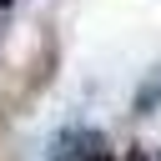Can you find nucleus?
I'll list each match as a JSON object with an SVG mask.
<instances>
[{
  "label": "nucleus",
  "mask_w": 161,
  "mask_h": 161,
  "mask_svg": "<svg viewBox=\"0 0 161 161\" xmlns=\"http://www.w3.org/2000/svg\"><path fill=\"white\" fill-rule=\"evenodd\" d=\"M101 151H106L101 131H60V136H50V156L55 161H86V156H101Z\"/></svg>",
  "instance_id": "obj_1"
},
{
  "label": "nucleus",
  "mask_w": 161,
  "mask_h": 161,
  "mask_svg": "<svg viewBox=\"0 0 161 161\" xmlns=\"http://www.w3.org/2000/svg\"><path fill=\"white\" fill-rule=\"evenodd\" d=\"M126 161H161V151H151V146H131Z\"/></svg>",
  "instance_id": "obj_3"
},
{
  "label": "nucleus",
  "mask_w": 161,
  "mask_h": 161,
  "mask_svg": "<svg viewBox=\"0 0 161 161\" xmlns=\"http://www.w3.org/2000/svg\"><path fill=\"white\" fill-rule=\"evenodd\" d=\"M86 161H111V151H101V156H86Z\"/></svg>",
  "instance_id": "obj_4"
},
{
  "label": "nucleus",
  "mask_w": 161,
  "mask_h": 161,
  "mask_svg": "<svg viewBox=\"0 0 161 161\" xmlns=\"http://www.w3.org/2000/svg\"><path fill=\"white\" fill-rule=\"evenodd\" d=\"M156 106H161V65L141 80V91H136V116H151Z\"/></svg>",
  "instance_id": "obj_2"
}]
</instances>
